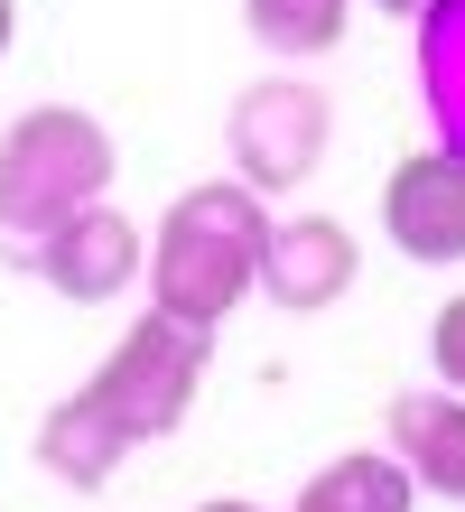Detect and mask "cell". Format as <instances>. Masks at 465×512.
Returning a JSON list of instances; mask_svg holds the SVG:
<instances>
[{"label":"cell","mask_w":465,"mask_h":512,"mask_svg":"<svg viewBox=\"0 0 465 512\" xmlns=\"http://www.w3.org/2000/svg\"><path fill=\"white\" fill-rule=\"evenodd\" d=\"M354 270H363V243L335 215H279L270 224V243H261V298L279 317H317V308H335V298L354 289Z\"/></svg>","instance_id":"obj_7"},{"label":"cell","mask_w":465,"mask_h":512,"mask_svg":"<svg viewBox=\"0 0 465 512\" xmlns=\"http://www.w3.org/2000/svg\"><path fill=\"white\" fill-rule=\"evenodd\" d=\"M242 28L270 56H326L345 38V0H242Z\"/></svg>","instance_id":"obj_12"},{"label":"cell","mask_w":465,"mask_h":512,"mask_svg":"<svg viewBox=\"0 0 465 512\" xmlns=\"http://www.w3.org/2000/svg\"><path fill=\"white\" fill-rule=\"evenodd\" d=\"M261 243H270V215H261V196L242 187V177H205V187H186L159 233H149V261H140V280H149V308L177 317V326H224L242 298H252L261 280Z\"/></svg>","instance_id":"obj_1"},{"label":"cell","mask_w":465,"mask_h":512,"mask_svg":"<svg viewBox=\"0 0 465 512\" xmlns=\"http://www.w3.org/2000/svg\"><path fill=\"white\" fill-rule=\"evenodd\" d=\"M121 457H131V447H121V429L84 401V391H66V401L38 419V466L56 475V485H75V494H103Z\"/></svg>","instance_id":"obj_9"},{"label":"cell","mask_w":465,"mask_h":512,"mask_svg":"<svg viewBox=\"0 0 465 512\" xmlns=\"http://www.w3.org/2000/svg\"><path fill=\"white\" fill-rule=\"evenodd\" d=\"M372 10H391V19H419V10H428V0H372Z\"/></svg>","instance_id":"obj_16"},{"label":"cell","mask_w":465,"mask_h":512,"mask_svg":"<svg viewBox=\"0 0 465 512\" xmlns=\"http://www.w3.org/2000/svg\"><path fill=\"white\" fill-rule=\"evenodd\" d=\"M140 261H149V233L121 215L112 196H93L84 215H66V224L47 233V252L28 261V270H38L56 298H75V308H103V298H121V289L140 280Z\"/></svg>","instance_id":"obj_5"},{"label":"cell","mask_w":465,"mask_h":512,"mask_svg":"<svg viewBox=\"0 0 465 512\" xmlns=\"http://www.w3.org/2000/svg\"><path fill=\"white\" fill-rule=\"evenodd\" d=\"M196 512H270V503H233V494H214V503H196Z\"/></svg>","instance_id":"obj_15"},{"label":"cell","mask_w":465,"mask_h":512,"mask_svg":"<svg viewBox=\"0 0 465 512\" xmlns=\"http://www.w3.org/2000/svg\"><path fill=\"white\" fill-rule=\"evenodd\" d=\"M419 94L438 112V140L465 149V0H428L419 10Z\"/></svg>","instance_id":"obj_11"},{"label":"cell","mask_w":465,"mask_h":512,"mask_svg":"<svg viewBox=\"0 0 465 512\" xmlns=\"http://www.w3.org/2000/svg\"><path fill=\"white\" fill-rule=\"evenodd\" d=\"M10 38H19V0H0V56H10Z\"/></svg>","instance_id":"obj_14"},{"label":"cell","mask_w":465,"mask_h":512,"mask_svg":"<svg viewBox=\"0 0 465 512\" xmlns=\"http://www.w3.org/2000/svg\"><path fill=\"white\" fill-rule=\"evenodd\" d=\"M382 233L410 261L428 270H447L465 261V149H410V159L391 168V187H382Z\"/></svg>","instance_id":"obj_6"},{"label":"cell","mask_w":465,"mask_h":512,"mask_svg":"<svg viewBox=\"0 0 465 512\" xmlns=\"http://www.w3.org/2000/svg\"><path fill=\"white\" fill-rule=\"evenodd\" d=\"M112 187V131L75 103H38L0 131V261L28 270L47 233Z\"/></svg>","instance_id":"obj_2"},{"label":"cell","mask_w":465,"mask_h":512,"mask_svg":"<svg viewBox=\"0 0 465 512\" xmlns=\"http://www.w3.org/2000/svg\"><path fill=\"white\" fill-rule=\"evenodd\" d=\"M205 364H214L205 326H177V317L149 308L131 336L84 373V401L121 429V447H149V438L186 429V410H196V391H205Z\"/></svg>","instance_id":"obj_3"},{"label":"cell","mask_w":465,"mask_h":512,"mask_svg":"<svg viewBox=\"0 0 465 512\" xmlns=\"http://www.w3.org/2000/svg\"><path fill=\"white\" fill-rule=\"evenodd\" d=\"M326 140H335V103H326L307 75H261V84H242V94H233L224 149H233V177H242L252 196L307 187L317 159H326Z\"/></svg>","instance_id":"obj_4"},{"label":"cell","mask_w":465,"mask_h":512,"mask_svg":"<svg viewBox=\"0 0 465 512\" xmlns=\"http://www.w3.org/2000/svg\"><path fill=\"white\" fill-rule=\"evenodd\" d=\"M419 485H410V466L382 457V447H354V457H326L317 475H307V494L298 512H410Z\"/></svg>","instance_id":"obj_10"},{"label":"cell","mask_w":465,"mask_h":512,"mask_svg":"<svg viewBox=\"0 0 465 512\" xmlns=\"http://www.w3.org/2000/svg\"><path fill=\"white\" fill-rule=\"evenodd\" d=\"M391 457L438 503H465V391H400L391 401Z\"/></svg>","instance_id":"obj_8"},{"label":"cell","mask_w":465,"mask_h":512,"mask_svg":"<svg viewBox=\"0 0 465 512\" xmlns=\"http://www.w3.org/2000/svg\"><path fill=\"white\" fill-rule=\"evenodd\" d=\"M428 364H438L447 391H465V298H447L438 326H428Z\"/></svg>","instance_id":"obj_13"}]
</instances>
